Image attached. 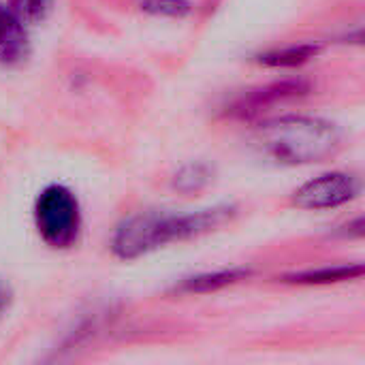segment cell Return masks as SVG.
I'll return each instance as SVG.
<instances>
[{
  "mask_svg": "<svg viewBox=\"0 0 365 365\" xmlns=\"http://www.w3.org/2000/svg\"><path fill=\"white\" fill-rule=\"evenodd\" d=\"M237 210L233 205H212L182 214H135L124 218L109 242V248L120 261L141 259L158 248H165L173 242H186L233 220Z\"/></svg>",
  "mask_w": 365,
  "mask_h": 365,
  "instance_id": "obj_1",
  "label": "cell"
},
{
  "mask_svg": "<svg viewBox=\"0 0 365 365\" xmlns=\"http://www.w3.org/2000/svg\"><path fill=\"white\" fill-rule=\"evenodd\" d=\"M255 141L267 158L293 167L329 160L342 148V135L334 122L297 113L261 122Z\"/></svg>",
  "mask_w": 365,
  "mask_h": 365,
  "instance_id": "obj_2",
  "label": "cell"
},
{
  "mask_svg": "<svg viewBox=\"0 0 365 365\" xmlns=\"http://www.w3.org/2000/svg\"><path fill=\"white\" fill-rule=\"evenodd\" d=\"M38 237L53 250H66L77 244L81 233V205L71 188L62 184L45 186L32 207Z\"/></svg>",
  "mask_w": 365,
  "mask_h": 365,
  "instance_id": "obj_3",
  "label": "cell"
},
{
  "mask_svg": "<svg viewBox=\"0 0 365 365\" xmlns=\"http://www.w3.org/2000/svg\"><path fill=\"white\" fill-rule=\"evenodd\" d=\"M361 195V180L351 171H327L304 182L293 192V205L306 212H327L349 205Z\"/></svg>",
  "mask_w": 365,
  "mask_h": 365,
  "instance_id": "obj_4",
  "label": "cell"
},
{
  "mask_svg": "<svg viewBox=\"0 0 365 365\" xmlns=\"http://www.w3.org/2000/svg\"><path fill=\"white\" fill-rule=\"evenodd\" d=\"M310 92V86L304 79H282V81H274L255 90H248L244 94H240L229 107L227 113L231 118L237 120H250L261 115L263 111L297 101L302 96H306Z\"/></svg>",
  "mask_w": 365,
  "mask_h": 365,
  "instance_id": "obj_5",
  "label": "cell"
},
{
  "mask_svg": "<svg viewBox=\"0 0 365 365\" xmlns=\"http://www.w3.org/2000/svg\"><path fill=\"white\" fill-rule=\"evenodd\" d=\"M30 56V38L26 32V24L9 9V4L0 2V64L2 66H19Z\"/></svg>",
  "mask_w": 365,
  "mask_h": 365,
  "instance_id": "obj_6",
  "label": "cell"
},
{
  "mask_svg": "<svg viewBox=\"0 0 365 365\" xmlns=\"http://www.w3.org/2000/svg\"><path fill=\"white\" fill-rule=\"evenodd\" d=\"M252 272L248 267H229V269L203 272V274L184 278L180 284H175L173 293H180V295H210V293L222 291L227 287L240 284Z\"/></svg>",
  "mask_w": 365,
  "mask_h": 365,
  "instance_id": "obj_7",
  "label": "cell"
},
{
  "mask_svg": "<svg viewBox=\"0 0 365 365\" xmlns=\"http://www.w3.org/2000/svg\"><path fill=\"white\" fill-rule=\"evenodd\" d=\"M361 276H364V265L349 263V265H325V267H317V269L295 272V274L282 276L280 280L287 284H297V287H327V284L359 280Z\"/></svg>",
  "mask_w": 365,
  "mask_h": 365,
  "instance_id": "obj_8",
  "label": "cell"
},
{
  "mask_svg": "<svg viewBox=\"0 0 365 365\" xmlns=\"http://www.w3.org/2000/svg\"><path fill=\"white\" fill-rule=\"evenodd\" d=\"M321 45L317 43H299V45H287L280 49H272L257 56V62L267 68H295L306 62H310L314 56H319Z\"/></svg>",
  "mask_w": 365,
  "mask_h": 365,
  "instance_id": "obj_9",
  "label": "cell"
},
{
  "mask_svg": "<svg viewBox=\"0 0 365 365\" xmlns=\"http://www.w3.org/2000/svg\"><path fill=\"white\" fill-rule=\"evenodd\" d=\"M212 178H214V169L207 163H186L173 173L171 186L182 195H197L203 188H207Z\"/></svg>",
  "mask_w": 365,
  "mask_h": 365,
  "instance_id": "obj_10",
  "label": "cell"
},
{
  "mask_svg": "<svg viewBox=\"0 0 365 365\" xmlns=\"http://www.w3.org/2000/svg\"><path fill=\"white\" fill-rule=\"evenodd\" d=\"M139 9L150 15H156V17L182 19V17L190 15L192 4L188 0H139Z\"/></svg>",
  "mask_w": 365,
  "mask_h": 365,
  "instance_id": "obj_11",
  "label": "cell"
},
{
  "mask_svg": "<svg viewBox=\"0 0 365 365\" xmlns=\"http://www.w3.org/2000/svg\"><path fill=\"white\" fill-rule=\"evenodd\" d=\"M53 6V0H9V9L24 21V24H38L43 21Z\"/></svg>",
  "mask_w": 365,
  "mask_h": 365,
  "instance_id": "obj_12",
  "label": "cell"
},
{
  "mask_svg": "<svg viewBox=\"0 0 365 365\" xmlns=\"http://www.w3.org/2000/svg\"><path fill=\"white\" fill-rule=\"evenodd\" d=\"M13 299H15V293H13L11 284H9L6 280L0 278V321H2V319L6 317V312L11 310Z\"/></svg>",
  "mask_w": 365,
  "mask_h": 365,
  "instance_id": "obj_13",
  "label": "cell"
}]
</instances>
